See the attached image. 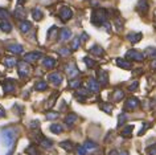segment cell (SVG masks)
Segmentation results:
<instances>
[{
	"mask_svg": "<svg viewBox=\"0 0 156 155\" xmlns=\"http://www.w3.org/2000/svg\"><path fill=\"white\" fill-rule=\"evenodd\" d=\"M91 23L95 25H103L105 23H107V12L103 8L94 9L91 15Z\"/></svg>",
	"mask_w": 156,
	"mask_h": 155,
	"instance_id": "6da1fadb",
	"label": "cell"
},
{
	"mask_svg": "<svg viewBox=\"0 0 156 155\" xmlns=\"http://www.w3.org/2000/svg\"><path fill=\"white\" fill-rule=\"evenodd\" d=\"M15 138H16V133L12 129H4L0 131V139L4 143V146L11 147L15 142Z\"/></svg>",
	"mask_w": 156,
	"mask_h": 155,
	"instance_id": "7a4b0ae2",
	"label": "cell"
},
{
	"mask_svg": "<svg viewBox=\"0 0 156 155\" xmlns=\"http://www.w3.org/2000/svg\"><path fill=\"white\" fill-rule=\"evenodd\" d=\"M58 16H60L61 20L65 23V21H68V20L72 19L73 11H72V8H69V7H62V8L60 9V12H58Z\"/></svg>",
	"mask_w": 156,
	"mask_h": 155,
	"instance_id": "3957f363",
	"label": "cell"
},
{
	"mask_svg": "<svg viewBox=\"0 0 156 155\" xmlns=\"http://www.w3.org/2000/svg\"><path fill=\"white\" fill-rule=\"evenodd\" d=\"M126 57L130 60H134V61H143L144 60V56L142 52H139V50H135V49H131L128 50V52L126 53Z\"/></svg>",
	"mask_w": 156,
	"mask_h": 155,
	"instance_id": "277c9868",
	"label": "cell"
},
{
	"mask_svg": "<svg viewBox=\"0 0 156 155\" xmlns=\"http://www.w3.org/2000/svg\"><path fill=\"white\" fill-rule=\"evenodd\" d=\"M17 68H19V76L21 77V78H24L29 74V65L24 63V61H20V63L17 64Z\"/></svg>",
	"mask_w": 156,
	"mask_h": 155,
	"instance_id": "5b68a950",
	"label": "cell"
},
{
	"mask_svg": "<svg viewBox=\"0 0 156 155\" xmlns=\"http://www.w3.org/2000/svg\"><path fill=\"white\" fill-rule=\"evenodd\" d=\"M138 106H139L138 98H135V97H131V98H128L126 101V103H124V110H135Z\"/></svg>",
	"mask_w": 156,
	"mask_h": 155,
	"instance_id": "8992f818",
	"label": "cell"
},
{
	"mask_svg": "<svg viewBox=\"0 0 156 155\" xmlns=\"http://www.w3.org/2000/svg\"><path fill=\"white\" fill-rule=\"evenodd\" d=\"M66 74H68L70 78H74V77H77L78 74H80V70H78V68L76 67V64L72 63L69 65H66Z\"/></svg>",
	"mask_w": 156,
	"mask_h": 155,
	"instance_id": "52a82bcc",
	"label": "cell"
},
{
	"mask_svg": "<svg viewBox=\"0 0 156 155\" xmlns=\"http://www.w3.org/2000/svg\"><path fill=\"white\" fill-rule=\"evenodd\" d=\"M41 59V52H32V53H27L24 56V61L27 63H36L37 60Z\"/></svg>",
	"mask_w": 156,
	"mask_h": 155,
	"instance_id": "ba28073f",
	"label": "cell"
},
{
	"mask_svg": "<svg viewBox=\"0 0 156 155\" xmlns=\"http://www.w3.org/2000/svg\"><path fill=\"white\" fill-rule=\"evenodd\" d=\"M3 92L4 94H9V93L15 92V81L12 80H7L3 82Z\"/></svg>",
	"mask_w": 156,
	"mask_h": 155,
	"instance_id": "9c48e42d",
	"label": "cell"
},
{
	"mask_svg": "<svg viewBox=\"0 0 156 155\" xmlns=\"http://www.w3.org/2000/svg\"><path fill=\"white\" fill-rule=\"evenodd\" d=\"M15 17H16L17 20H23V21H24L25 17H27V11H25V8H23L21 5H19L17 8L15 9Z\"/></svg>",
	"mask_w": 156,
	"mask_h": 155,
	"instance_id": "30bf717a",
	"label": "cell"
},
{
	"mask_svg": "<svg viewBox=\"0 0 156 155\" xmlns=\"http://www.w3.org/2000/svg\"><path fill=\"white\" fill-rule=\"evenodd\" d=\"M87 89L91 90L93 93H98L99 92V82L95 81L94 78H89L87 81Z\"/></svg>",
	"mask_w": 156,
	"mask_h": 155,
	"instance_id": "8fae6325",
	"label": "cell"
},
{
	"mask_svg": "<svg viewBox=\"0 0 156 155\" xmlns=\"http://www.w3.org/2000/svg\"><path fill=\"white\" fill-rule=\"evenodd\" d=\"M49 81L53 85L58 86V85L62 82V74L61 73H52V74H49Z\"/></svg>",
	"mask_w": 156,
	"mask_h": 155,
	"instance_id": "7c38bea8",
	"label": "cell"
},
{
	"mask_svg": "<svg viewBox=\"0 0 156 155\" xmlns=\"http://www.w3.org/2000/svg\"><path fill=\"white\" fill-rule=\"evenodd\" d=\"M57 61L53 59V57H44V60H42V65H44V68L46 69H52L56 67Z\"/></svg>",
	"mask_w": 156,
	"mask_h": 155,
	"instance_id": "4fadbf2b",
	"label": "cell"
},
{
	"mask_svg": "<svg viewBox=\"0 0 156 155\" xmlns=\"http://www.w3.org/2000/svg\"><path fill=\"white\" fill-rule=\"evenodd\" d=\"M142 37H143V34L140 33V32H135V33H128L127 34V40L130 41V42H139L140 40H142Z\"/></svg>",
	"mask_w": 156,
	"mask_h": 155,
	"instance_id": "5bb4252c",
	"label": "cell"
},
{
	"mask_svg": "<svg viewBox=\"0 0 156 155\" xmlns=\"http://www.w3.org/2000/svg\"><path fill=\"white\" fill-rule=\"evenodd\" d=\"M17 64H19V61L15 57H4L3 59V65H5L7 68H13Z\"/></svg>",
	"mask_w": 156,
	"mask_h": 155,
	"instance_id": "9a60e30c",
	"label": "cell"
},
{
	"mask_svg": "<svg viewBox=\"0 0 156 155\" xmlns=\"http://www.w3.org/2000/svg\"><path fill=\"white\" fill-rule=\"evenodd\" d=\"M98 82L101 85H107L108 84V74L105 70H99L98 72Z\"/></svg>",
	"mask_w": 156,
	"mask_h": 155,
	"instance_id": "2e32d148",
	"label": "cell"
},
{
	"mask_svg": "<svg viewBox=\"0 0 156 155\" xmlns=\"http://www.w3.org/2000/svg\"><path fill=\"white\" fill-rule=\"evenodd\" d=\"M8 52H11L12 55H20L23 53V45L20 44H12L8 46Z\"/></svg>",
	"mask_w": 156,
	"mask_h": 155,
	"instance_id": "e0dca14e",
	"label": "cell"
},
{
	"mask_svg": "<svg viewBox=\"0 0 156 155\" xmlns=\"http://www.w3.org/2000/svg\"><path fill=\"white\" fill-rule=\"evenodd\" d=\"M72 37V31L70 29H61V32H60V40L61 41H66V40H69V38Z\"/></svg>",
	"mask_w": 156,
	"mask_h": 155,
	"instance_id": "ac0fdd59",
	"label": "cell"
},
{
	"mask_svg": "<svg viewBox=\"0 0 156 155\" xmlns=\"http://www.w3.org/2000/svg\"><path fill=\"white\" fill-rule=\"evenodd\" d=\"M116 65H118L119 68H123V69H131V63H128L127 60H123V59H116Z\"/></svg>",
	"mask_w": 156,
	"mask_h": 155,
	"instance_id": "d6986e66",
	"label": "cell"
},
{
	"mask_svg": "<svg viewBox=\"0 0 156 155\" xmlns=\"http://www.w3.org/2000/svg\"><path fill=\"white\" fill-rule=\"evenodd\" d=\"M30 28H32V24H30L29 21L24 20V21L20 23V31H21V32L27 33V32H29V31H30Z\"/></svg>",
	"mask_w": 156,
	"mask_h": 155,
	"instance_id": "ffe728a7",
	"label": "cell"
},
{
	"mask_svg": "<svg viewBox=\"0 0 156 155\" xmlns=\"http://www.w3.org/2000/svg\"><path fill=\"white\" fill-rule=\"evenodd\" d=\"M0 29L5 33H9L11 31H12V25H11V23H8V21H2L0 23Z\"/></svg>",
	"mask_w": 156,
	"mask_h": 155,
	"instance_id": "44dd1931",
	"label": "cell"
},
{
	"mask_svg": "<svg viewBox=\"0 0 156 155\" xmlns=\"http://www.w3.org/2000/svg\"><path fill=\"white\" fill-rule=\"evenodd\" d=\"M132 130H134V126L132 125H128V126H126L124 129L122 130V137H124V138H128V137H131V134H132Z\"/></svg>",
	"mask_w": 156,
	"mask_h": 155,
	"instance_id": "7402d4cb",
	"label": "cell"
},
{
	"mask_svg": "<svg viewBox=\"0 0 156 155\" xmlns=\"http://www.w3.org/2000/svg\"><path fill=\"white\" fill-rule=\"evenodd\" d=\"M40 145L41 147H44V149H50V147L53 146V142L50 141V139H46V138H40Z\"/></svg>",
	"mask_w": 156,
	"mask_h": 155,
	"instance_id": "603a6c76",
	"label": "cell"
},
{
	"mask_svg": "<svg viewBox=\"0 0 156 155\" xmlns=\"http://www.w3.org/2000/svg\"><path fill=\"white\" fill-rule=\"evenodd\" d=\"M90 52L93 53V55H95V56H102L103 55V49L101 48L99 45H93L90 48Z\"/></svg>",
	"mask_w": 156,
	"mask_h": 155,
	"instance_id": "cb8c5ba5",
	"label": "cell"
},
{
	"mask_svg": "<svg viewBox=\"0 0 156 155\" xmlns=\"http://www.w3.org/2000/svg\"><path fill=\"white\" fill-rule=\"evenodd\" d=\"M77 118H78V117H77L76 114H69V115H66V118H65V123H66L68 126H72L73 123L77 121Z\"/></svg>",
	"mask_w": 156,
	"mask_h": 155,
	"instance_id": "d4e9b609",
	"label": "cell"
},
{
	"mask_svg": "<svg viewBox=\"0 0 156 155\" xmlns=\"http://www.w3.org/2000/svg\"><path fill=\"white\" fill-rule=\"evenodd\" d=\"M32 16H33L34 20H41L44 15H42V12H41L40 8H33V9H32Z\"/></svg>",
	"mask_w": 156,
	"mask_h": 155,
	"instance_id": "484cf974",
	"label": "cell"
},
{
	"mask_svg": "<svg viewBox=\"0 0 156 155\" xmlns=\"http://www.w3.org/2000/svg\"><path fill=\"white\" fill-rule=\"evenodd\" d=\"M50 131H52L53 134H61L62 133V126L58 125V123H53V125L50 126Z\"/></svg>",
	"mask_w": 156,
	"mask_h": 155,
	"instance_id": "4316f807",
	"label": "cell"
},
{
	"mask_svg": "<svg viewBox=\"0 0 156 155\" xmlns=\"http://www.w3.org/2000/svg\"><path fill=\"white\" fill-rule=\"evenodd\" d=\"M124 97V93H123V90H120V89H116V90L114 92V96H112V98H114V101H120Z\"/></svg>",
	"mask_w": 156,
	"mask_h": 155,
	"instance_id": "83f0119b",
	"label": "cell"
},
{
	"mask_svg": "<svg viewBox=\"0 0 156 155\" xmlns=\"http://www.w3.org/2000/svg\"><path fill=\"white\" fill-rule=\"evenodd\" d=\"M48 88V84L44 82V81H40V82H36V85H34V89L38 92H42V90H45V89Z\"/></svg>",
	"mask_w": 156,
	"mask_h": 155,
	"instance_id": "f1b7e54d",
	"label": "cell"
},
{
	"mask_svg": "<svg viewBox=\"0 0 156 155\" xmlns=\"http://www.w3.org/2000/svg\"><path fill=\"white\" fill-rule=\"evenodd\" d=\"M8 17H9L8 11L4 9V8H0V20H2V21H7V20H8Z\"/></svg>",
	"mask_w": 156,
	"mask_h": 155,
	"instance_id": "f546056e",
	"label": "cell"
},
{
	"mask_svg": "<svg viewBox=\"0 0 156 155\" xmlns=\"http://www.w3.org/2000/svg\"><path fill=\"white\" fill-rule=\"evenodd\" d=\"M138 9L139 11H146L148 9V4H147V2L146 0H139V3H138Z\"/></svg>",
	"mask_w": 156,
	"mask_h": 155,
	"instance_id": "4dcf8cb0",
	"label": "cell"
},
{
	"mask_svg": "<svg viewBox=\"0 0 156 155\" xmlns=\"http://www.w3.org/2000/svg\"><path fill=\"white\" fill-rule=\"evenodd\" d=\"M101 109H102L105 113L110 114L112 111V105H110V103H101Z\"/></svg>",
	"mask_w": 156,
	"mask_h": 155,
	"instance_id": "1f68e13d",
	"label": "cell"
},
{
	"mask_svg": "<svg viewBox=\"0 0 156 155\" xmlns=\"http://www.w3.org/2000/svg\"><path fill=\"white\" fill-rule=\"evenodd\" d=\"M60 146L62 147V149L68 150V151H70V150H73V143H72V142H69V141L61 142V143H60Z\"/></svg>",
	"mask_w": 156,
	"mask_h": 155,
	"instance_id": "d6a6232c",
	"label": "cell"
},
{
	"mask_svg": "<svg viewBox=\"0 0 156 155\" xmlns=\"http://www.w3.org/2000/svg\"><path fill=\"white\" fill-rule=\"evenodd\" d=\"M83 147L86 150H94V149H97V143L91 142V141H86L85 142V145H83Z\"/></svg>",
	"mask_w": 156,
	"mask_h": 155,
	"instance_id": "836d02e7",
	"label": "cell"
},
{
	"mask_svg": "<svg viewBox=\"0 0 156 155\" xmlns=\"http://www.w3.org/2000/svg\"><path fill=\"white\" fill-rule=\"evenodd\" d=\"M146 56L151 57V59H156V49L155 48H147L146 49Z\"/></svg>",
	"mask_w": 156,
	"mask_h": 155,
	"instance_id": "e575fe53",
	"label": "cell"
},
{
	"mask_svg": "<svg viewBox=\"0 0 156 155\" xmlns=\"http://www.w3.org/2000/svg\"><path fill=\"white\" fill-rule=\"evenodd\" d=\"M83 61H85V64H86L89 68H94V67H95V61H94V60H91L90 57H85Z\"/></svg>",
	"mask_w": 156,
	"mask_h": 155,
	"instance_id": "d590c367",
	"label": "cell"
},
{
	"mask_svg": "<svg viewBox=\"0 0 156 155\" xmlns=\"http://www.w3.org/2000/svg\"><path fill=\"white\" fill-rule=\"evenodd\" d=\"M80 86H81V81L80 80H73V81H70V84H69V88H72V89H77Z\"/></svg>",
	"mask_w": 156,
	"mask_h": 155,
	"instance_id": "8d00e7d4",
	"label": "cell"
},
{
	"mask_svg": "<svg viewBox=\"0 0 156 155\" xmlns=\"http://www.w3.org/2000/svg\"><path fill=\"white\" fill-rule=\"evenodd\" d=\"M57 118H58L57 111H48L46 113V119H57Z\"/></svg>",
	"mask_w": 156,
	"mask_h": 155,
	"instance_id": "74e56055",
	"label": "cell"
},
{
	"mask_svg": "<svg viewBox=\"0 0 156 155\" xmlns=\"http://www.w3.org/2000/svg\"><path fill=\"white\" fill-rule=\"evenodd\" d=\"M25 153L28 155H37V150H36V146H29L28 149L25 150Z\"/></svg>",
	"mask_w": 156,
	"mask_h": 155,
	"instance_id": "f35d334b",
	"label": "cell"
},
{
	"mask_svg": "<svg viewBox=\"0 0 156 155\" xmlns=\"http://www.w3.org/2000/svg\"><path fill=\"white\" fill-rule=\"evenodd\" d=\"M80 44H81V40H80L78 37H76V38L73 40V42H72V49H73V50H77L78 46H80Z\"/></svg>",
	"mask_w": 156,
	"mask_h": 155,
	"instance_id": "ab89813d",
	"label": "cell"
},
{
	"mask_svg": "<svg viewBox=\"0 0 156 155\" xmlns=\"http://www.w3.org/2000/svg\"><path fill=\"white\" fill-rule=\"evenodd\" d=\"M138 88H139V82H138V81H134V82H131V85L128 86V90H130V92H135V90H138Z\"/></svg>",
	"mask_w": 156,
	"mask_h": 155,
	"instance_id": "60d3db41",
	"label": "cell"
},
{
	"mask_svg": "<svg viewBox=\"0 0 156 155\" xmlns=\"http://www.w3.org/2000/svg\"><path fill=\"white\" fill-rule=\"evenodd\" d=\"M126 119H127V117H126V114H120L119 115V118H118V126H122L124 122H126Z\"/></svg>",
	"mask_w": 156,
	"mask_h": 155,
	"instance_id": "b9f144b4",
	"label": "cell"
},
{
	"mask_svg": "<svg viewBox=\"0 0 156 155\" xmlns=\"http://www.w3.org/2000/svg\"><path fill=\"white\" fill-rule=\"evenodd\" d=\"M86 153H87V150L85 149L83 146H78V149H77V154L78 155H85Z\"/></svg>",
	"mask_w": 156,
	"mask_h": 155,
	"instance_id": "7bdbcfd3",
	"label": "cell"
},
{
	"mask_svg": "<svg viewBox=\"0 0 156 155\" xmlns=\"http://www.w3.org/2000/svg\"><path fill=\"white\" fill-rule=\"evenodd\" d=\"M147 154L148 155H156V146L147 147Z\"/></svg>",
	"mask_w": 156,
	"mask_h": 155,
	"instance_id": "ee69618b",
	"label": "cell"
},
{
	"mask_svg": "<svg viewBox=\"0 0 156 155\" xmlns=\"http://www.w3.org/2000/svg\"><path fill=\"white\" fill-rule=\"evenodd\" d=\"M58 97V93H54V94L52 96V98H50V101L48 102V107H52L53 106V103H54V99H56Z\"/></svg>",
	"mask_w": 156,
	"mask_h": 155,
	"instance_id": "f6af8a7d",
	"label": "cell"
},
{
	"mask_svg": "<svg viewBox=\"0 0 156 155\" xmlns=\"http://www.w3.org/2000/svg\"><path fill=\"white\" fill-rule=\"evenodd\" d=\"M69 53H70V50H69L68 48H61V49H60V55H61V56H68Z\"/></svg>",
	"mask_w": 156,
	"mask_h": 155,
	"instance_id": "bcb514c9",
	"label": "cell"
},
{
	"mask_svg": "<svg viewBox=\"0 0 156 155\" xmlns=\"http://www.w3.org/2000/svg\"><path fill=\"white\" fill-rule=\"evenodd\" d=\"M148 127H150V125H148V123H144V125H143V129L139 131V135H143V134H144V133H146V131H147V129H148Z\"/></svg>",
	"mask_w": 156,
	"mask_h": 155,
	"instance_id": "7dc6e473",
	"label": "cell"
},
{
	"mask_svg": "<svg viewBox=\"0 0 156 155\" xmlns=\"http://www.w3.org/2000/svg\"><path fill=\"white\" fill-rule=\"evenodd\" d=\"M4 115H5V110L3 109L2 106H0V118H3V117H4Z\"/></svg>",
	"mask_w": 156,
	"mask_h": 155,
	"instance_id": "c3c4849f",
	"label": "cell"
},
{
	"mask_svg": "<svg viewBox=\"0 0 156 155\" xmlns=\"http://www.w3.org/2000/svg\"><path fill=\"white\" fill-rule=\"evenodd\" d=\"M30 125H32V127L34 129V127H38V125H40V123H38V121H33L32 123H30Z\"/></svg>",
	"mask_w": 156,
	"mask_h": 155,
	"instance_id": "681fc988",
	"label": "cell"
},
{
	"mask_svg": "<svg viewBox=\"0 0 156 155\" xmlns=\"http://www.w3.org/2000/svg\"><path fill=\"white\" fill-rule=\"evenodd\" d=\"M151 68L154 69V70H156V60H154V61L151 63Z\"/></svg>",
	"mask_w": 156,
	"mask_h": 155,
	"instance_id": "f907efd6",
	"label": "cell"
},
{
	"mask_svg": "<svg viewBox=\"0 0 156 155\" xmlns=\"http://www.w3.org/2000/svg\"><path fill=\"white\" fill-rule=\"evenodd\" d=\"M108 155H118V151H116V150H112V151H111V153L108 154Z\"/></svg>",
	"mask_w": 156,
	"mask_h": 155,
	"instance_id": "816d5d0a",
	"label": "cell"
},
{
	"mask_svg": "<svg viewBox=\"0 0 156 155\" xmlns=\"http://www.w3.org/2000/svg\"><path fill=\"white\" fill-rule=\"evenodd\" d=\"M24 2H25V0H17V4H19V5H21Z\"/></svg>",
	"mask_w": 156,
	"mask_h": 155,
	"instance_id": "f5cc1de1",
	"label": "cell"
},
{
	"mask_svg": "<svg viewBox=\"0 0 156 155\" xmlns=\"http://www.w3.org/2000/svg\"><path fill=\"white\" fill-rule=\"evenodd\" d=\"M120 155H128V153H122V154H120Z\"/></svg>",
	"mask_w": 156,
	"mask_h": 155,
	"instance_id": "db71d44e",
	"label": "cell"
},
{
	"mask_svg": "<svg viewBox=\"0 0 156 155\" xmlns=\"http://www.w3.org/2000/svg\"><path fill=\"white\" fill-rule=\"evenodd\" d=\"M7 155H11V153H8V154H7Z\"/></svg>",
	"mask_w": 156,
	"mask_h": 155,
	"instance_id": "11a10c76",
	"label": "cell"
}]
</instances>
